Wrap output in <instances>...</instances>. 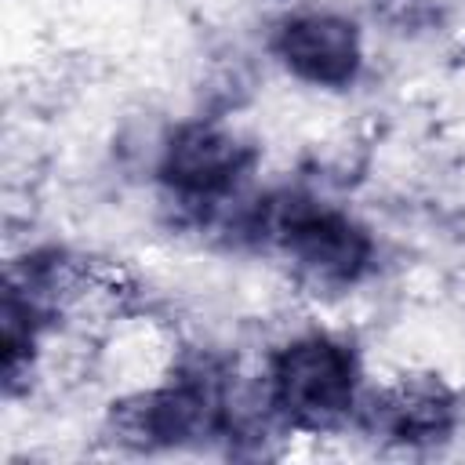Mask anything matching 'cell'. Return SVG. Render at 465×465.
Listing matches in <instances>:
<instances>
[{"label": "cell", "mask_w": 465, "mask_h": 465, "mask_svg": "<svg viewBox=\"0 0 465 465\" xmlns=\"http://www.w3.org/2000/svg\"><path fill=\"white\" fill-rule=\"evenodd\" d=\"M272 47L298 80L316 84V87L352 84L363 62L356 25L331 11L291 15L287 22H280Z\"/></svg>", "instance_id": "obj_4"}, {"label": "cell", "mask_w": 465, "mask_h": 465, "mask_svg": "<svg viewBox=\"0 0 465 465\" xmlns=\"http://www.w3.org/2000/svg\"><path fill=\"white\" fill-rule=\"evenodd\" d=\"M363 421L374 436H385L407 447H429L447 440V432L454 429L458 400L440 378L414 374L381 389L363 407Z\"/></svg>", "instance_id": "obj_5"}, {"label": "cell", "mask_w": 465, "mask_h": 465, "mask_svg": "<svg viewBox=\"0 0 465 465\" xmlns=\"http://www.w3.org/2000/svg\"><path fill=\"white\" fill-rule=\"evenodd\" d=\"M247 232L280 247L305 276L320 283H356L374 258V243L363 225L302 193L258 200L247 218Z\"/></svg>", "instance_id": "obj_1"}, {"label": "cell", "mask_w": 465, "mask_h": 465, "mask_svg": "<svg viewBox=\"0 0 465 465\" xmlns=\"http://www.w3.org/2000/svg\"><path fill=\"white\" fill-rule=\"evenodd\" d=\"M254 153L218 124H182L160 156V178L182 200H218L240 185Z\"/></svg>", "instance_id": "obj_3"}, {"label": "cell", "mask_w": 465, "mask_h": 465, "mask_svg": "<svg viewBox=\"0 0 465 465\" xmlns=\"http://www.w3.org/2000/svg\"><path fill=\"white\" fill-rule=\"evenodd\" d=\"M356 356L331 334H305L269 363L265 396L276 418L302 432H327L356 411Z\"/></svg>", "instance_id": "obj_2"}]
</instances>
